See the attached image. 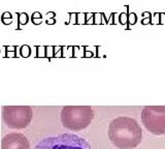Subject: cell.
<instances>
[{
  "mask_svg": "<svg viewBox=\"0 0 165 149\" xmlns=\"http://www.w3.org/2000/svg\"><path fill=\"white\" fill-rule=\"evenodd\" d=\"M109 140L120 149H132L142 142V130L137 121L130 117H118L109 123Z\"/></svg>",
  "mask_w": 165,
  "mask_h": 149,
  "instance_id": "6da1fadb",
  "label": "cell"
},
{
  "mask_svg": "<svg viewBox=\"0 0 165 149\" xmlns=\"http://www.w3.org/2000/svg\"><path fill=\"white\" fill-rule=\"evenodd\" d=\"M93 118L94 111L89 106H66L61 110L63 126L73 132L88 127Z\"/></svg>",
  "mask_w": 165,
  "mask_h": 149,
  "instance_id": "7a4b0ae2",
  "label": "cell"
},
{
  "mask_svg": "<svg viewBox=\"0 0 165 149\" xmlns=\"http://www.w3.org/2000/svg\"><path fill=\"white\" fill-rule=\"evenodd\" d=\"M34 149H91L84 138L73 134H62L42 139Z\"/></svg>",
  "mask_w": 165,
  "mask_h": 149,
  "instance_id": "3957f363",
  "label": "cell"
},
{
  "mask_svg": "<svg viewBox=\"0 0 165 149\" xmlns=\"http://www.w3.org/2000/svg\"><path fill=\"white\" fill-rule=\"evenodd\" d=\"M1 114L3 122L7 127L23 130L31 123L33 110L29 106H4Z\"/></svg>",
  "mask_w": 165,
  "mask_h": 149,
  "instance_id": "277c9868",
  "label": "cell"
},
{
  "mask_svg": "<svg viewBox=\"0 0 165 149\" xmlns=\"http://www.w3.org/2000/svg\"><path fill=\"white\" fill-rule=\"evenodd\" d=\"M142 121L149 132L156 136L165 134V106H148L142 111Z\"/></svg>",
  "mask_w": 165,
  "mask_h": 149,
  "instance_id": "5b68a950",
  "label": "cell"
},
{
  "mask_svg": "<svg viewBox=\"0 0 165 149\" xmlns=\"http://www.w3.org/2000/svg\"><path fill=\"white\" fill-rule=\"evenodd\" d=\"M1 149H30V142L23 134L8 133L1 140Z\"/></svg>",
  "mask_w": 165,
  "mask_h": 149,
  "instance_id": "8992f818",
  "label": "cell"
},
{
  "mask_svg": "<svg viewBox=\"0 0 165 149\" xmlns=\"http://www.w3.org/2000/svg\"><path fill=\"white\" fill-rule=\"evenodd\" d=\"M18 25H26L29 22V16L26 13H18Z\"/></svg>",
  "mask_w": 165,
  "mask_h": 149,
  "instance_id": "52a82bcc",
  "label": "cell"
},
{
  "mask_svg": "<svg viewBox=\"0 0 165 149\" xmlns=\"http://www.w3.org/2000/svg\"><path fill=\"white\" fill-rule=\"evenodd\" d=\"M102 24V13H94L93 25H101Z\"/></svg>",
  "mask_w": 165,
  "mask_h": 149,
  "instance_id": "ba28073f",
  "label": "cell"
},
{
  "mask_svg": "<svg viewBox=\"0 0 165 149\" xmlns=\"http://www.w3.org/2000/svg\"><path fill=\"white\" fill-rule=\"evenodd\" d=\"M119 23L121 25H127L128 24V14L127 13H121L119 15Z\"/></svg>",
  "mask_w": 165,
  "mask_h": 149,
  "instance_id": "9c48e42d",
  "label": "cell"
},
{
  "mask_svg": "<svg viewBox=\"0 0 165 149\" xmlns=\"http://www.w3.org/2000/svg\"><path fill=\"white\" fill-rule=\"evenodd\" d=\"M137 22V16L135 13H129L128 14V24L129 25H134Z\"/></svg>",
  "mask_w": 165,
  "mask_h": 149,
  "instance_id": "30bf717a",
  "label": "cell"
},
{
  "mask_svg": "<svg viewBox=\"0 0 165 149\" xmlns=\"http://www.w3.org/2000/svg\"><path fill=\"white\" fill-rule=\"evenodd\" d=\"M86 23L85 20V13H77V24L75 25H83Z\"/></svg>",
  "mask_w": 165,
  "mask_h": 149,
  "instance_id": "8fae6325",
  "label": "cell"
},
{
  "mask_svg": "<svg viewBox=\"0 0 165 149\" xmlns=\"http://www.w3.org/2000/svg\"><path fill=\"white\" fill-rule=\"evenodd\" d=\"M152 25H160V13H155L153 17H151Z\"/></svg>",
  "mask_w": 165,
  "mask_h": 149,
  "instance_id": "7c38bea8",
  "label": "cell"
},
{
  "mask_svg": "<svg viewBox=\"0 0 165 149\" xmlns=\"http://www.w3.org/2000/svg\"><path fill=\"white\" fill-rule=\"evenodd\" d=\"M68 16H69V21L65 22V25H69V24L75 25L77 24V13H68Z\"/></svg>",
  "mask_w": 165,
  "mask_h": 149,
  "instance_id": "4fadbf2b",
  "label": "cell"
},
{
  "mask_svg": "<svg viewBox=\"0 0 165 149\" xmlns=\"http://www.w3.org/2000/svg\"><path fill=\"white\" fill-rule=\"evenodd\" d=\"M93 16L94 13H85V20H86L85 25H89V24L93 25Z\"/></svg>",
  "mask_w": 165,
  "mask_h": 149,
  "instance_id": "5bb4252c",
  "label": "cell"
},
{
  "mask_svg": "<svg viewBox=\"0 0 165 149\" xmlns=\"http://www.w3.org/2000/svg\"><path fill=\"white\" fill-rule=\"evenodd\" d=\"M33 25H40L42 23V18H31Z\"/></svg>",
  "mask_w": 165,
  "mask_h": 149,
  "instance_id": "9a60e30c",
  "label": "cell"
},
{
  "mask_svg": "<svg viewBox=\"0 0 165 149\" xmlns=\"http://www.w3.org/2000/svg\"><path fill=\"white\" fill-rule=\"evenodd\" d=\"M1 19H12V15L10 12H4L1 15Z\"/></svg>",
  "mask_w": 165,
  "mask_h": 149,
  "instance_id": "2e32d148",
  "label": "cell"
},
{
  "mask_svg": "<svg viewBox=\"0 0 165 149\" xmlns=\"http://www.w3.org/2000/svg\"><path fill=\"white\" fill-rule=\"evenodd\" d=\"M151 24V18H142V25H150Z\"/></svg>",
  "mask_w": 165,
  "mask_h": 149,
  "instance_id": "e0dca14e",
  "label": "cell"
},
{
  "mask_svg": "<svg viewBox=\"0 0 165 149\" xmlns=\"http://www.w3.org/2000/svg\"><path fill=\"white\" fill-rule=\"evenodd\" d=\"M46 23H47V25H55V24H56V19L50 18L46 21Z\"/></svg>",
  "mask_w": 165,
  "mask_h": 149,
  "instance_id": "ac0fdd59",
  "label": "cell"
},
{
  "mask_svg": "<svg viewBox=\"0 0 165 149\" xmlns=\"http://www.w3.org/2000/svg\"><path fill=\"white\" fill-rule=\"evenodd\" d=\"M3 25H10L12 23V19H1Z\"/></svg>",
  "mask_w": 165,
  "mask_h": 149,
  "instance_id": "d6986e66",
  "label": "cell"
},
{
  "mask_svg": "<svg viewBox=\"0 0 165 149\" xmlns=\"http://www.w3.org/2000/svg\"><path fill=\"white\" fill-rule=\"evenodd\" d=\"M160 24L165 25V13H160Z\"/></svg>",
  "mask_w": 165,
  "mask_h": 149,
  "instance_id": "ffe728a7",
  "label": "cell"
},
{
  "mask_svg": "<svg viewBox=\"0 0 165 149\" xmlns=\"http://www.w3.org/2000/svg\"><path fill=\"white\" fill-rule=\"evenodd\" d=\"M29 53V48L27 46H24L22 47V54L23 55H27V54Z\"/></svg>",
  "mask_w": 165,
  "mask_h": 149,
  "instance_id": "44dd1931",
  "label": "cell"
},
{
  "mask_svg": "<svg viewBox=\"0 0 165 149\" xmlns=\"http://www.w3.org/2000/svg\"><path fill=\"white\" fill-rule=\"evenodd\" d=\"M31 18H42V15L40 12H34L31 16Z\"/></svg>",
  "mask_w": 165,
  "mask_h": 149,
  "instance_id": "7402d4cb",
  "label": "cell"
},
{
  "mask_svg": "<svg viewBox=\"0 0 165 149\" xmlns=\"http://www.w3.org/2000/svg\"><path fill=\"white\" fill-rule=\"evenodd\" d=\"M47 17H48V19L55 18V17H56V13H55V12H48L47 13Z\"/></svg>",
  "mask_w": 165,
  "mask_h": 149,
  "instance_id": "603a6c76",
  "label": "cell"
},
{
  "mask_svg": "<svg viewBox=\"0 0 165 149\" xmlns=\"http://www.w3.org/2000/svg\"><path fill=\"white\" fill-rule=\"evenodd\" d=\"M152 14L150 12H144L142 13V18H151Z\"/></svg>",
  "mask_w": 165,
  "mask_h": 149,
  "instance_id": "cb8c5ba5",
  "label": "cell"
}]
</instances>
